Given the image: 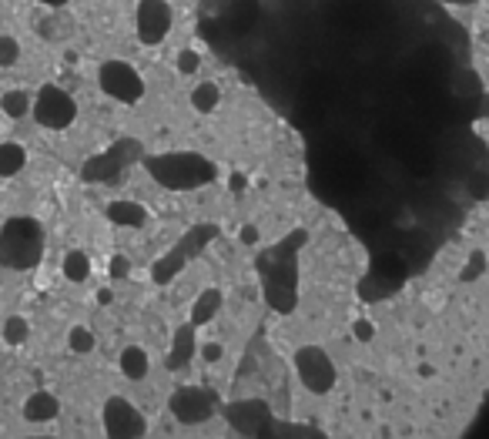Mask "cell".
<instances>
[{
    "instance_id": "cell-1",
    "label": "cell",
    "mask_w": 489,
    "mask_h": 439,
    "mask_svg": "<svg viewBox=\"0 0 489 439\" xmlns=\"http://www.w3.org/2000/svg\"><path fill=\"white\" fill-rule=\"evenodd\" d=\"M148 175L168 191H191L205 189L219 179V165L209 161L199 151H165V155L145 158Z\"/></svg>"
},
{
    "instance_id": "cell-2",
    "label": "cell",
    "mask_w": 489,
    "mask_h": 439,
    "mask_svg": "<svg viewBox=\"0 0 489 439\" xmlns=\"http://www.w3.org/2000/svg\"><path fill=\"white\" fill-rule=\"evenodd\" d=\"M31 115L44 131H67L77 121V101H74L71 91H64L61 84H44L34 95Z\"/></svg>"
},
{
    "instance_id": "cell-3",
    "label": "cell",
    "mask_w": 489,
    "mask_h": 439,
    "mask_svg": "<svg viewBox=\"0 0 489 439\" xmlns=\"http://www.w3.org/2000/svg\"><path fill=\"white\" fill-rule=\"evenodd\" d=\"M97 84H101V91L111 101H117V105L131 107L145 97V77H141V71L131 61H117V57L105 61L97 67Z\"/></svg>"
},
{
    "instance_id": "cell-4",
    "label": "cell",
    "mask_w": 489,
    "mask_h": 439,
    "mask_svg": "<svg viewBox=\"0 0 489 439\" xmlns=\"http://www.w3.org/2000/svg\"><path fill=\"white\" fill-rule=\"evenodd\" d=\"M295 373L302 379V386L312 393V396H325V393H332L335 389V362L332 356L325 352L322 345H302L299 352H295Z\"/></svg>"
},
{
    "instance_id": "cell-5",
    "label": "cell",
    "mask_w": 489,
    "mask_h": 439,
    "mask_svg": "<svg viewBox=\"0 0 489 439\" xmlns=\"http://www.w3.org/2000/svg\"><path fill=\"white\" fill-rule=\"evenodd\" d=\"M101 426L111 439H141L148 433V419L125 396H111L101 409Z\"/></svg>"
},
{
    "instance_id": "cell-6",
    "label": "cell",
    "mask_w": 489,
    "mask_h": 439,
    "mask_svg": "<svg viewBox=\"0 0 489 439\" xmlns=\"http://www.w3.org/2000/svg\"><path fill=\"white\" fill-rule=\"evenodd\" d=\"M175 27V11L168 0H138L135 7V31L145 47H158Z\"/></svg>"
},
{
    "instance_id": "cell-7",
    "label": "cell",
    "mask_w": 489,
    "mask_h": 439,
    "mask_svg": "<svg viewBox=\"0 0 489 439\" xmlns=\"http://www.w3.org/2000/svg\"><path fill=\"white\" fill-rule=\"evenodd\" d=\"M171 413H175V419L195 426V423H205L211 416V399L195 386H181L171 396Z\"/></svg>"
},
{
    "instance_id": "cell-8",
    "label": "cell",
    "mask_w": 489,
    "mask_h": 439,
    "mask_svg": "<svg viewBox=\"0 0 489 439\" xmlns=\"http://www.w3.org/2000/svg\"><path fill=\"white\" fill-rule=\"evenodd\" d=\"M57 416H61V399L54 396L51 389H34L31 396L24 399V419L34 423V426L54 423Z\"/></svg>"
},
{
    "instance_id": "cell-9",
    "label": "cell",
    "mask_w": 489,
    "mask_h": 439,
    "mask_svg": "<svg viewBox=\"0 0 489 439\" xmlns=\"http://www.w3.org/2000/svg\"><path fill=\"white\" fill-rule=\"evenodd\" d=\"M117 369H121V376L131 379V383L148 379V373H151V356H148L145 345H125L121 356H117Z\"/></svg>"
},
{
    "instance_id": "cell-10",
    "label": "cell",
    "mask_w": 489,
    "mask_h": 439,
    "mask_svg": "<svg viewBox=\"0 0 489 439\" xmlns=\"http://www.w3.org/2000/svg\"><path fill=\"white\" fill-rule=\"evenodd\" d=\"M221 305H225V295H221V289H205V292H199V299L191 302V315H188L191 329H201V325H209L211 319L219 315Z\"/></svg>"
},
{
    "instance_id": "cell-11",
    "label": "cell",
    "mask_w": 489,
    "mask_h": 439,
    "mask_svg": "<svg viewBox=\"0 0 489 439\" xmlns=\"http://www.w3.org/2000/svg\"><path fill=\"white\" fill-rule=\"evenodd\" d=\"M27 165V148L21 141H0V179L21 175Z\"/></svg>"
},
{
    "instance_id": "cell-12",
    "label": "cell",
    "mask_w": 489,
    "mask_h": 439,
    "mask_svg": "<svg viewBox=\"0 0 489 439\" xmlns=\"http://www.w3.org/2000/svg\"><path fill=\"white\" fill-rule=\"evenodd\" d=\"M91 255L81 249H71V251H64V261H61V272L67 282H87L91 279Z\"/></svg>"
},
{
    "instance_id": "cell-13",
    "label": "cell",
    "mask_w": 489,
    "mask_h": 439,
    "mask_svg": "<svg viewBox=\"0 0 489 439\" xmlns=\"http://www.w3.org/2000/svg\"><path fill=\"white\" fill-rule=\"evenodd\" d=\"M191 107L199 111V115H211V111H219L221 105V87L215 81H199L191 87Z\"/></svg>"
},
{
    "instance_id": "cell-14",
    "label": "cell",
    "mask_w": 489,
    "mask_h": 439,
    "mask_svg": "<svg viewBox=\"0 0 489 439\" xmlns=\"http://www.w3.org/2000/svg\"><path fill=\"white\" fill-rule=\"evenodd\" d=\"M31 105H34V97L27 95L24 87H11V91L0 95V111H4L7 117H14V121L31 115Z\"/></svg>"
},
{
    "instance_id": "cell-15",
    "label": "cell",
    "mask_w": 489,
    "mask_h": 439,
    "mask_svg": "<svg viewBox=\"0 0 489 439\" xmlns=\"http://www.w3.org/2000/svg\"><path fill=\"white\" fill-rule=\"evenodd\" d=\"M107 219L117 221V225H127V229H138V225H145L148 221V211L135 201H115L111 209H107Z\"/></svg>"
},
{
    "instance_id": "cell-16",
    "label": "cell",
    "mask_w": 489,
    "mask_h": 439,
    "mask_svg": "<svg viewBox=\"0 0 489 439\" xmlns=\"http://www.w3.org/2000/svg\"><path fill=\"white\" fill-rule=\"evenodd\" d=\"M181 269H185V255H178V251L175 255H161V259L151 265V279H155V285H168Z\"/></svg>"
},
{
    "instance_id": "cell-17",
    "label": "cell",
    "mask_w": 489,
    "mask_h": 439,
    "mask_svg": "<svg viewBox=\"0 0 489 439\" xmlns=\"http://www.w3.org/2000/svg\"><path fill=\"white\" fill-rule=\"evenodd\" d=\"M0 335H4V342L7 345H24L27 339H31V322L24 319V315H7L4 319V329H0Z\"/></svg>"
},
{
    "instance_id": "cell-18",
    "label": "cell",
    "mask_w": 489,
    "mask_h": 439,
    "mask_svg": "<svg viewBox=\"0 0 489 439\" xmlns=\"http://www.w3.org/2000/svg\"><path fill=\"white\" fill-rule=\"evenodd\" d=\"M94 345H97V335H94L87 325H71V332H67V349H71L74 356H91Z\"/></svg>"
},
{
    "instance_id": "cell-19",
    "label": "cell",
    "mask_w": 489,
    "mask_h": 439,
    "mask_svg": "<svg viewBox=\"0 0 489 439\" xmlns=\"http://www.w3.org/2000/svg\"><path fill=\"white\" fill-rule=\"evenodd\" d=\"M21 61V41L11 34H0V67H14Z\"/></svg>"
},
{
    "instance_id": "cell-20",
    "label": "cell",
    "mask_w": 489,
    "mask_h": 439,
    "mask_svg": "<svg viewBox=\"0 0 489 439\" xmlns=\"http://www.w3.org/2000/svg\"><path fill=\"white\" fill-rule=\"evenodd\" d=\"M178 74H185V77H191V74H199L201 67V54L199 51H191V47H185V51L178 54Z\"/></svg>"
},
{
    "instance_id": "cell-21",
    "label": "cell",
    "mask_w": 489,
    "mask_h": 439,
    "mask_svg": "<svg viewBox=\"0 0 489 439\" xmlns=\"http://www.w3.org/2000/svg\"><path fill=\"white\" fill-rule=\"evenodd\" d=\"M199 352H201V362H221V359H225V345H221V342H205Z\"/></svg>"
},
{
    "instance_id": "cell-22",
    "label": "cell",
    "mask_w": 489,
    "mask_h": 439,
    "mask_svg": "<svg viewBox=\"0 0 489 439\" xmlns=\"http://www.w3.org/2000/svg\"><path fill=\"white\" fill-rule=\"evenodd\" d=\"M352 335H355V342H372V339H375V325L369 322V319H359V322L352 325Z\"/></svg>"
},
{
    "instance_id": "cell-23",
    "label": "cell",
    "mask_w": 489,
    "mask_h": 439,
    "mask_svg": "<svg viewBox=\"0 0 489 439\" xmlns=\"http://www.w3.org/2000/svg\"><path fill=\"white\" fill-rule=\"evenodd\" d=\"M241 241H245V245H255V241H259V229L245 225V229H241Z\"/></svg>"
},
{
    "instance_id": "cell-24",
    "label": "cell",
    "mask_w": 489,
    "mask_h": 439,
    "mask_svg": "<svg viewBox=\"0 0 489 439\" xmlns=\"http://www.w3.org/2000/svg\"><path fill=\"white\" fill-rule=\"evenodd\" d=\"M111 272H115L117 279H125V275H127V261L125 259H115V261H111Z\"/></svg>"
},
{
    "instance_id": "cell-25",
    "label": "cell",
    "mask_w": 489,
    "mask_h": 439,
    "mask_svg": "<svg viewBox=\"0 0 489 439\" xmlns=\"http://www.w3.org/2000/svg\"><path fill=\"white\" fill-rule=\"evenodd\" d=\"M34 4H44V7H64L67 0H34Z\"/></svg>"
}]
</instances>
